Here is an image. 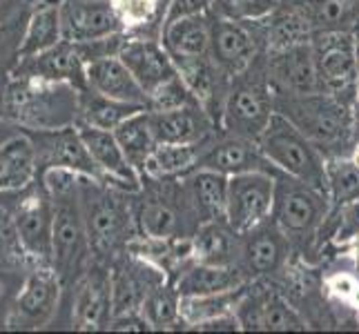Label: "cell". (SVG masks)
<instances>
[{"mask_svg": "<svg viewBox=\"0 0 359 334\" xmlns=\"http://www.w3.org/2000/svg\"><path fill=\"white\" fill-rule=\"evenodd\" d=\"M63 39L72 43H90L123 34V25L109 0H63Z\"/></svg>", "mask_w": 359, "mask_h": 334, "instance_id": "cell-23", "label": "cell"}, {"mask_svg": "<svg viewBox=\"0 0 359 334\" xmlns=\"http://www.w3.org/2000/svg\"><path fill=\"white\" fill-rule=\"evenodd\" d=\"M203 143H190V145H179V143H158L152 154L147 156L143 163L141 176L143 181H163V179H179L185 176L188 172L196 167V160L201 156Z\"/></svg>", "mask_w": 359, "mask_h": 334, "instance_id": "cell-32", "label": "cell"}, {"mask_svg": "<svg viewBox=\"0 0 359 334\" xmlns=\"http://www.w3.org/2000/svg\"><path fill=\"white\" fill-rule=\"evenodd\" d=\"M128 192L105 181L81 176V207L88 230L90 250L98 261H107L128 252L136 237V223Z\"/></svg>", "mask_w": 359, "mask_h": 334, "instance_id": "cell-2", "label": "cell"}, {"mask_svg": "<svg viewBox=\"0 0 359 334\" xmlns=\"http://www.w3.org/2000/svg\"><path fill=\"white\" fill-rule=\"evenodd\" d=\"M39 167V152L29 134H16L0 143V194L27 190Z\"/></svg>", "mask_w": 359, "mask_h": 334, "instance_id": "cell-27", "label": "cell"}, {"mask_svg": "<svg viewBox=\"0 0 359 334\" xmlns=\"http://www.w3.org/2000/svg\"><path fill=\"white\" fill-rule=\"evenodd\" d=\"M27 134L32 136L36 152H39V163H43L45 167H65L81 176L103 181L101 172H98L88 145H85L79 132V125Z\"/></svg>", "mask_w": 359, "mask_h": 334, "instance_id": "cell-21", "label": "cell"}, {"mask_svg": "<svg viewBox=\"0 0 359 334\" xmlns=\"http://www.w3.org/2000/svg\"><path fill=\"white\" fill-rule=\"evenodd\" d=\"M156 143H203L212 136L217 123L201 105H185L175 109H147Z\"/></svg>", "mask_w": 359, "mask_h": 334, "instance_id": "cell-24", "label": "cell"}, {"mask_svg": "<svg viewBox=\"0 0 359 334\" xmlns=\"http://www.w3.org/2000/svg\"><path fill=\"white\" fill-rule=\"evenodd\" d=\"M266 74L275 96H304L321 92L311 43L266 54Z\"/></svg>", "mask_w": 359, "mask_h": 334, "instance_id": "cell-19", "label": "cell"}, {"mask_svg": "<svg viewBox=\"0 0 359 334\" xmlns=\"http://www.w3.org/2000/svg\"><path fill=\"white\" fill-rule=\"evenodd\" d=\"M319 88L346 105L357 103V39L353 32H324L313 36Z\"/></svg>", "mask_w": 359, "mask_h": 334, "instance_id": "cell-10", "label": "cell"}, {"mask_svg": "<svg viewBox=\"0 0 359 334\" xmlns=\"http://www.w3.org/2000/svg\"><path fill=\"white\" fill-rule=\"evenodd\" d=\"M88 88L121 103L150 107V98L118 56H103L88 63Z\"/></svg>", "mask_w": 359, "mask_h": 334, "instance_id": "cell-25", "label": "cell"}, {"mask_svg": "<svg viewBox=\"0 0 359 334\" xmlns=\"http://www.w3.org/2000/svg\"><path fill=\"white\" fill-rule=\"evenodd\" d=\"M107 330H114V332H150L152 328L141 312H123V314L112 316Z\"/></svg>", "mask_w": 359, "mask_h": 334, "instance_id": "cell-44", "label": "cell"}, {"mask_svg": "<svg viewBox=\"0 0 359 334\" xmlns=\"http://www.w3.org/2000/svg\"><path fill=\"white\" fill-rule=\"evenodd\" d=\"M161 43L175 63L210 56V14L183 16L165 22L161 29Z\"/></svg>", "mask_w": 359, "mask_h": 334, "instance_id": "cell-28", "label": "cell"}, {"mask_svg": "<svg viewBox=\"0 0 359 334\" xmlns=\"http://www.w3.org/2000/svg\"><path fill=\"white\" fill-rule=\"evenodd\" d=\"M114 316L112 270L90 265L76 281L72 303V328L96 332L107 330Z\"/></svg>", "mask_w": 359, "mask_h": 334, "instance_id": "cell-16", "label": "cell"}, {"mask_svg": "<svg viewBox=\"0 0 359 334\" xmlns=\"http://www.w3.org/2000/svg\"><path fill=\"white\" fill-rule=\"evenodd\" d=\"M357 326H359V312H357Z\"/></svg>", "mask_w": 359, "mask_h": 334, "instance_id": "cell-52", "label": "cell"}, {"mask_svg": "<svg viewBox=\"0 0 359 334\" xmlns=\"http://www.w3.org/2000/svg\"><path fill=\"white\" fill-rule=\"evenodd\" d=\"M241 330L248 332H302L308 330V319L288 301L281 290L252 281L241 305L237 307Z\"/></svg>", "mask_w": 359, "mask_h": 334, "instance_id": "cell-13", "label": "cell"}, {"mask_svg": "<svg viewBox=\"0 0 359 334\" xmlns=\"http://www.w3.org/2000/svg\"><path fill=\"white\" fill-rule=\"evenodd\" d=\"M16 237L25 254L36 265H52V232H54V203L47 190L36 188L25 192L11 214Z\"/></svg>", "mask_w": 359, "mask_h": 334, "instance_id": "cell-14", "label": "cell"}, {"mask_svg": "<svg viewBox=\"0 0 359 334\" xmlns=\"http://www.w3.org/2000/svg\"><path fill=\"white\" fill-rule=\"evenodd\" d=\"M353 36H355V39L359 41V20L355 22V27H353Z\"/></svg>", "mask_w": 359, "mask_h": 334, "instance_id": "cell-50", "label": "cell"}, {"mask_svg": "<svg viewBox=\"0 0 359 334\" xmlns=\"http://www.w3.org/2000/svg\"><path fill=\"white\" fill-rule=\"evenodd\" d=\"M237 237L226 218L205 221L192 234V254L194 261L210 265H234L237 254Z\"/></svg>", "mask_w": 359, "mask_h": 334, "instance_id": "cell-31", "label": "cell"}, {"mask_svg": "<svg viewBox=\"0 0 359 334\" xmlns=\"http://www.w3.org/2000/svg\"><path fill=\"white\" fill-rule=\"evenodd\" d=\"M353 160H355V165H359V141H355L353 143V150H351V154H348Z\"/></svg>", "mask_w": 359, "mask_h": 334, "instance_id": "cell-48", "label": "cell"}, {"mask_svg": "<svg viewBox=\"0 0 359 334\" xmlns=\"http://www.w3.org/2000/svg\"><path fill=\"white\" fill-rule=\"evenodd\" d=\"M277 176L270 172H243L230 176L226 221L237 234L252 230L272 216Z\"/></svg>", "mask_w": 359, "mask_h": 334, "instance_id": "cell-12", "label": "cell"}, {"mask_svg": "<svg viewBox=\"0 0 359 334\" xmlns=\"http://www.w3.org/2000/svg\"><path fill=\"white\" fill-rule=\"evenodd\" d=\"M5 109L27 132H49L79 123L81 92L67 83L11 78Z\"/></svg>", "mask_w": 359, "mask_h": 334, "instance_id": "cell-3", "label": "cell"}, {"mask_svg": "<svg viewBox=\"0 0 359 334\" xmlns=\"http://www.w3.org/2000/svg\"><path fill=\"white\" fill-rule=\"evenodd\" d=\"M355 123H357V130H359V98H357V103H355Z\"/></svg>", "mask_w": 359, "mask_h": 334, "instance_id": "cell-49", "label": "cell"}, {"mask_svg": "<svg viewBox=\"0 0 359 334\" xmlns=\"http://www.w3.org/2000/svg\"><path fill=\"white\" fill-rule=\"evenodd\" d=\"M275 111V92L266 74L264 54L250 69L230 81L219 127L226 134L259 141Z\"/></svg>", "mask_w": 359, "mask_h": 334, "instance_id": "cell-5", "label": "cell"}, {"mask_svg": "<svg viewBox=\"0 0 359 334\" xmlns=\"http://www.w3.org/2000/svg\"><path fill=\"white\" fill-rule=\"evenodd\" d=\"M11 78H36L47 83H67L79 92L88 90V60L72 41H60L45 52L16 60Z\"/></svg>", "mask_w": 359, "mask_h": 334, "instance_id": "cell-17", "label": "cell"}, {"mask_svg": "<svg viewBox=\"0 0 359 334\" xmlns=\"http://www.w3.org/2000/svg\"><path fill=\"white\" fill-rule=\"evenodd\" d=\"M118 58L132 71V76L143 88L147 98H150L161 85L168 83L170 78H175L179 74L175 60L168 54V49L161 43V39H152V36L128 34V39L118 52Z\"/></svg>", "mask_w": 359, "mask_h": 334, "instance_id": "cell-20", "label": "cell"}, {"mask_svg": "<svg viewBox=\"0 0 359 334\" xmlns=\"http://www.w3.org/2000/svg\"><path fill=\"white\" fill-rule=\"evenodd\" d=\"M39 3H47V0H39Z\"/></svg>", "mask_w": 359, "mask_h": 334, "instance_id": "cell-53", "label": "cell"}, {"mask_svg": "<svg viewBox=\"0 0 359 334\" xmlns=\"http://www.w3.org/2000/svg\"><path fill=\"white\" fill-rule=\"evenodd\" d=\"M76 125L98 172H101V179L128 194H139V190L143 188V176L130 163V158L118 145L114 132L98 130L92 125H85V123H76Z\"/></svg>", "mask_w": 359, "mask_h": 334, "instance_id": "cell-22", "label": "cell"}, {"mask_svg": "<svg viewBox=\"0 0 359 334\" xmlns=\"http://www.w3.org/2000/svg\"><path fill=\"white\" fill-rule=\"evenodd\" d=\"M270 218L286 234L290 245L308 247L330 218L328 194L288 174H279Z\"/></svg>", "mask_w": 359, "mask_h": 334, "instance_id": "cell-7", "label": "cell"}, {"mask_svg": "<svg viewBox=\"0 0 359 334\" xmlns=\"http://www.w3.org/2000/svg\"><path fill=\"white\" fill-rule=\"evenodd\" d=\"M60 7H63V0L39 3V9L29 16L27 27H25V34L16 52V60L36 56L63 41V16H60Z\"/></svg>", "mask_w": 359, "mask_h": 334, "instance_id": "cell-30", "label": "cell"}, {"mask_svg": "<svg viewBox=\"0 0 359 334\" xmlns=\"http://www.w3.org/2000/svg\"><path fill=\"white\" fill-rule=\"evenodd\" d=\"M217 0H170L163 25L170 20H177L183 16H196V14H210ZM163 29V27H161Z\"/></svg>", "mask_w": 359, "mask_h": 334, "instance_id": "cell-42", "label": "cell"}, {"mask_svg": "<svg viewBox=\"0 0 359 334\" xmlns=\"http://www.w3.org/2000/svg\"><path fill=\"white\" fill-rule=\"evenodd\" d=\"M18 5H20V0H0V25H5L11 16H14Z\"/></svg>", "mask_w": 359, "mask_h": 334, "instance_id": "cell-47", "label": "cell"}, {"mask_svg": "<svg viewBox=\"0 0 359 334\" xmlns=\"http://www.w3.org/2000/svg\"><path fill=\"white\" fill-rule=\"evenodd\" d=\"M266 54L262 20H239L210 11V58L234 78Z\"/></svg>", "mask_w": 359, "mask_h": 334, "instance_id": "cell-9", "label": "cell"}, {"mask_svg": "<svg viewBox=\"0 0 359 334\" xmlns=\"http://www.w3.org/2000/svg\"><path fill=\"white\" fill-rule=\"evenodd\" d=\"M147 109H150V107H147ZM147 109L136 111V114L126 118L114 130L118 145L123 147V152H126V156L130 158V163L139 169V174H141L143 163L147 160V156H150L152 150L158 145L156 139H154L152 125H150V111H147Z\"/></svg>", "mask_w": 359, "mask_h": 334, "instance_id": "cell-37", "label": "cell"}, {"mask_svg": "<svg viewBox=\"0 0 359 334\" xmlns=\"http://www.w3.org/2000/svg\"><path fill=\"white\" fill-rule=\"evenodd\" d=\"M183 179V190L188 196V203L199 223L226 218L228 203V181L230 176L215 169L194 167Z\"/></svg>", "mask_w": 359, "mask_h": 334, "instance_id": "cell-26", "label": "cell"}, {"mask_svg": "<svg viewBox=\"0 0 359 334\" xmlns=\"http://www.w3.org/2000/svg\"><path fill=\"white\" fill-rule=\"evenodd\" d=\"M335 216H339L337 221V230H335V237L346 243L348 239H353L355 234L359 232V199L355 203H351L348 207H344L341 212H337ZM332 218V216H330Z\"/></svg>", "mask_w": 359, "mask_h": 334, "instance_id": "cell-43", "label": "cell"}, {"mask_svg": "<svg viewBox=\"0 0 359 334\" xmlns=\"http://www.w3.org/2000/svg\"><path fill=\"white\" fill-rule=\"evenodd\" d=\"M150 181V179H147ZM154 188L139 190L141 199L132 205L136 232L143 237L172 239V237H192L194 230L201 225L196 221L188 196L183 190V179H163L150 181Z\"/></svg>", "mask_w": 359, "mask_h": 334, "instance_id": "cell-8", "label": "cell"}, {"mask_svg": "<svg viewBox=\"0 0 359 334\" xmlns=\"http://www.w3.org/2000/svg\"><path fill=\"white\" fill-rule=\"evenodd\" d=\"M141 109H147L143 105H132V103H121L114 98H107L94 90H83L81 92V111H79V123L92 125L98 130H109L114 132L123 120L130 118L132 114Z\"/></svg>", "mask_w": 359, "mask_h": 334, "instance_id": "cell-35", "label": "cell"}, {"mask_svg": "<svg viewBox=\"0 0 359 334\" xmlns=\"http://www.w3.org/2000/svg\"><path fill=\"white\" fill-rule=\"evenodd\" d=\"M185 105H199L194 101L192 92L188 90V85L181 78V74H177L175 78H170L150 96V109H175V107H185Z\"/></svg>", "mask_w": 359, "mask_h": 334, "instance_id": "cell-41", "label": "cell"}, {"mask_svg": "<svg viewBox=\"0 0 359 334\" xmlns=\"http://www.w3.org/2000/svg\"><path fill=\"white\" fill-rule=\"evenodd\" d=\"M179 305H181V296L175 288V283L165 281L145 296V301L141 305V314L147 319L152 330H172L179 326L183 328Z\"/></svg>", "mask_w": 359, "mask_h": 334, "instance_id": "cell-38", "label": "cell"}, {"mask_svg": "<svg viewBox=\"0 0 359 334\" xmlns=\"http://www.w3.org/2000/svg\"><path fill=\"white\" fill-rule=\"evenodd\" d=\"M281 0H217L212 11L239 20H262Z\"/></svg>", "mask_w": 359, "mask_h": 334, "instance_id": "cell-40", "label": "cell"}, {"mask_svg": "<svg viewBox=\"0 0 359 334\" xmlns=\"http://www.w3.org/2000/svg\"><path fill=\"white\" fill-rule=\"evenodd\" d=\"M252 283V281H250ZM250 283H245L241 288L226 290V292H215V294H199V296H181V323L183 328L194 330L196 326L212 321L224 314H234L237 307L241 305L243 296L250 288Z\"/></svg>", "mask_w": 359, "mask_h": 334, "instance_id": "cell-33", "label": "cell"}, {"mask_svg": "<svg viewBox=\"0 0 359 334\" xmlns=\"http://www.w3.org/2000/svg\"><path fill=\"white\" fill-rule=\"evenodd\" d=\"M43 188L54 203L52 267L67 286L79 281L92 258L81 207V174L65 167H45Z\"/></svg>", "mask_w": 359, "mask_h": 334, "instance_id": "cell-1", "label": "cell"}, {"mask_svg": "<svg viewBox=\"0 0 359 334\" xmlns=\"http://www.w3.org/2000/svg\"><path fill=\"white\" fill-rule=\"evenodd\" d=\"M275 109L290 118L326 158L344 156V147L348 145L357 127L355 107L326 92L275 96Z\"/></svg>", "mask_w": 359, "mask_h": 334, "instance_id": "cell-4", "label": "cell"}, {"mask_svg": "<svg viewBox=\"0 0 359 334\" xmlns=\"http://www.w3.org/2000/svg\"><path fill=\"white\" fill-rule=\"evenodd\" d=\"M346 247H348V256L353 261V272L359 277V232L355 234L353 239L346 241Z\"/></svg>", "mask_w": 359, "mask_h": 334, "instance_id": "cell-46", "label": "cell"}, {"mask_svg": "<svg viewBox=\"0 0 359 334\" xmlns=\"http://www.w3.org/2000/svg\"><path fill=\"white\" fill-rule=\"evenodd\" d=\"M109 3L128 34L145 32L150 25H156L161 34L170 0H109Z\"/></svg>", "mask_w": 359, "mask_h": 334, "instance_id": "cell-39", "label": "cell"}, {"mask_svg": "<svg viewBox=\"0 0 359 334\" xmlns=\"http://www.w3.org/2000/svg\"><path fill=\"white\" fill-rule=\"evenodd\" d=\"M63 281L52 265H36L25 279L7 319L9 330H39L52 321Z\"/></svg>", "mask_w": 359, "mask_h": 334, "instance_id": "cell-15", "label": "cell"}, {"mask_svg": "<svg viewBox=\"0 0 359 334\" xmlns=\"http://www.w3.org/2000/svg\"><path fill=\"white\" fill-rule=\"evenodd\" d=\"M194 330H199V332H239L241 321H239L237 312H234V314H224L212 321H205V323L196 326Z\"/></svg>", "mask_w": 359, "mask_h": 334, "instance_id": "cell-45", "label": "cell"}, {"mask_svg": "<svg viewBox=\"0 0 359 334\" xmlns=\"http://www.w3.org/2000/svg\"><path fill=\"white\" fill-rule=\"evenodd\" d=\"M172 283H175L179 296H199L241 288L250 281L243 277L237 265H210L192 261L179 272V277Z\"/></svg>", "mask_w": 359, "mask_h": 334, "instance_id": "cell-29", "label": "cell"}, {"mask_svg": "<svg viewBox=\"0 0 359 334\" xmlns=\"http://www.w3.org/2000/svg\"><path fill=\"white\" fill-rule=\"evenodd\" d=\"M290 241L272 218L259 223L237 237V265L248 281H264L279 274L288 265Z\"/></svg>", "mask_w": 359, "mask_h": 334, "instance_id": "cell-11", "label": "cell"}, {"mask_svg": "<svg viewBox=\"0 0 359 334\" xmlns=\"http://www.w3.org/2000/svg\"><path fill=\"white\" fill-rule=\"evenodd\" d=\"M357 85H359V41H357Z\"/></svg>", "mask_w": 359, "mask_h": 334, "instance_id": "cell-51", "label": "cell"}, {"mask_svg": "<svg viewBox=\"0 0 359 334\" xmlns=\"http://www.w3.org/2000/svg\"><path fill=\"white\" fill-rule=\"evenodd\" d=\"M326 194L330 201V216L359 199V165H355L351 156L326 158Z\"/></svg>", "mask_w": 359, "mask_h": 334, "instance_id": "cell-36", "label": "cell"}, {"mask_svg": "<svg viewBox=\"0 0 359 334\" xmlns=\"http://www.w3.org/2000/svg\"><path fill=\"white\" fill-rule=\"evenodd\" d=\"M257 143L272 167L279 169L281 174H288L326 192V156L281 111L272 114L268 127Z\"/></svg>", "mask_w": 359, "mask_h": 334, "instance_id": "cell-6", "label": "cell"}, {"mask_svg": "<svg viewBox=\"0 0 359 334\" xmlns=\"http://www.w3.org/2000/svg\"><path fill=\"white\" fill-rule=\"evenodd\" d=\"M196 167L215 169L226 176L243 174V172H270V174H281V172L272 167V163L264 156L257 141L226 134V132L221 134L219 139L210 136L205 141L201 156L196 160Z\"/></svg>", "mask_w": 359, "mask_h": 334, "instance_id": "cell-18", "label": "cell"}, {"mask_svg": "<svg viewBox=\"0 0 359 334\" xmlns=\"http://www.w3.org/2000/svg\"><path fill=\"white\" fill-rule=\"evenodd\" d=\"M315 34L353 32L359 20V0H299Z\"/></svg>", "mask_w": 359, "mask_h": 334, "instance_id": "cell-34", "label": "cell"}]
</instances>
